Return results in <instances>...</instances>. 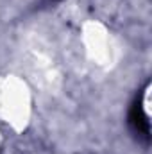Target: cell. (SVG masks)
Instances as JSON below:
<instances>
[{"label":"cell","instance_id":"obj_1","mask_svg":"<svg viewBox=\"0 0 152 154\" xmlns=\"http://www.w3.org/2000/svg\"><path fill=\"white\" fill-rule=\"evenodd\" d=\"M129 127L143 142H149L150 140V122H149V116H147L145 109H143V99L141 97L136 99L132 102L131 109H129Z\"/></svg>","mask_w":152,"mask_h":154}]
</instances>
